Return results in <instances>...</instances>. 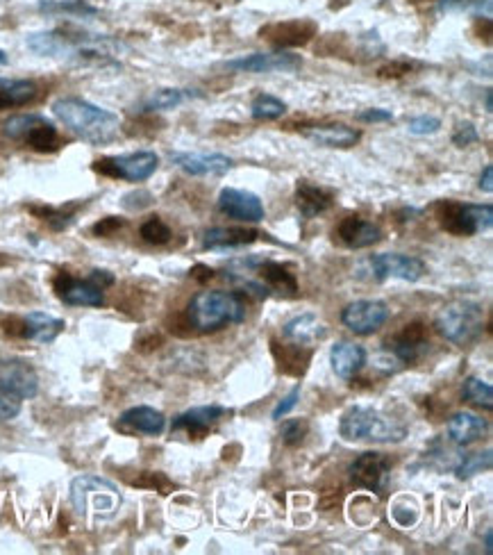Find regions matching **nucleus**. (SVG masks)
Instances as JSON below:
<instances>
[{"instance_id": "obj_1", "label": "nucleus", "mask_w": 493, "mask_h": 555, "mask_svg": "<svg viewBox=\"0 0 493 555\" xmlns=\"http://www.w3.org/2000/svg\"><path fill=\"white\" fill-rule=\"evenodd\" d=\"M53 114L64 123V128H69L75 137L89 144L112 142L121 128V119L114 112L73 96L55 101Z\"/></svg>"}, {"instance_id": "obj_2", "label": "nucleus", "mask_w": 493, "mask_h": 555, "mask_svg": "<svg viewBox=\"0 0 493 555\" xmlns=\"http://www.w3.org/2000/svg\"><path fill=\"white\" fill-rule=\"evenodd\" d=\"M189 323L198 333H216L230 323H241L246 319V303L237 292H223V289H210L191 298Z\"/></svg>"}, {"instance_id": "obj_3", "label": "nucleus", "mask_w": 493, "mask_h": 555, "mask_svg": "<svg viewBox=\"0 0 493 555\" xmlns=\"http://www.w3.org/2000/svg\"><path fill=\"white\" fill-rule=\"evenodd\" d=\"M339 433L348 442H373V444H398L407 437V426L387 417L373 408L355 405L341 417Z\"/></svg>"}, {"instance_id": "obj_4", "label": "nucleus", "mask_w": 493, "mask_h": 555, "mask_svg": "<svg viewBox=\"0 0 493 555\" xmlns=\"http://www.w3.org/2000/svg\"><path fill=\"white\" fill-rule=\"evenodd\" d=\"M123 496L112 480L100 476H78L71 483V505L82 519H112L119 512Z\"/></svg>"}, {"instance_id": "obj_5", "label": "nucleus", "mask_w": 493, "mask_h": 555, "mask_svg": "<svg viewBox=\"0 0 493 555\" xmlns=\"http://www.w3.org/2000/svg\"><path fill=\"white\" fill-rule=\"evenodd\" d=\"M434 326L441 337L455 346H469L478 342L484 330L482 305L473 301H453L439 310Z\"/></svg>"}, {"instance_id": "obj_6", "label": "nucleus", "mask_w": 493, "mask_h": 555, "mask_svg": "<svg viewBox=\"0 0 493 555\" xmlns=\"http://www.w3.org/2000/svg\"><path fill=\"white\" fill-rule=\"evenodd\" d=\"M3 132L5 137L21 142L37 153H53L60 144L57 128L41 114H16L5 121Z\"/></svg>"}, {"instance_id": "obj_7", "label": "nucleus", "mask_w": 493, "mask_h": 555, "mask_svg": "<svg viewBox=\"0 0 493 555\" xmlns=\"http://www.w3.org/2000/svg\"><path fill=\"white\" fill-rule=\"evenodd\" d=\"M437 219L441 228L459 237L478 235L482 230H489L493 223V207L487 205H462L453 201H444L437 205Z\"/></svg>"}, {"instance_id": "obj_8", "label": "nucleus", "mask_w": 493, "mask_h": 555, "mask_svg": "<svg viewBox=\"0 0 493 555\" xmlns=\"http://www.w3.org/2000/svg\"><path fill=\"white\" fill-rule=\"evenodd\" d=\"M160 167V157L153 151H137L128 155H116V157H105L98 160L94 169L103 176L110 178H121L128 182H144Z\"/></svg>"}, {"instance_id": "obj_9", "label": "nucleus", "mask_w": 493, "mask_h": 555, "mask_svg": "<svg viewBox=\"0 0 493 555\" xmlns=\"http://www.w3.org/2000/svg\"><path fill=\"white\" fill-rule=\"evenodd\" d=\"M39 392V376L32 364L19 358L0 362V394L12 399H35Z\"/></svg>"}, {"instance_id": "obj_10", "label": "nucleus", "mask_w": 493, "mask_h": 555, "mask_svg": "<svg viewBox=\"0 0 493 555\" xmlns=\"http://www.w3.org/2000/svg\"><path fill=\"white\" fill-rule=\"evenodd\" d=\"M389 319V305L375 298H362L346 305V310L341 312V321L348 330H353L355 335H373L387 323Z\"/></svg>"}, {"instance_id": "obj_11", "label": "nucleus", "mask_w": 493, "mask_h": 555, "mask_svg": "<svg viewBox=\"0 0 493 555\" xmlns=\"http://www.w3.org/2000/svg\"><path fill=\"white\" fill-rule=\"evenodd\" d=\"M371 269L378 280L396 278V280H405V283H416V280H421L425 273H428V267H425L423 260L403 253L373 255Z\"/></svg>"}, {"instance_id": "obj_12", "label": "nucleus", "mask_w": 493, "mask_h": 555, "mask_svg": "<svg viewBox=\"0 0 493 555\" xmlns=\"http://www.w3.org/2000/svg\"><path fill=\"white\" fill-rule=\"evenodd\" d=\"M55 292L66 305H80V308H100L105 303L103 287L96 285L94 280H78L69 273H60L55 280Z\"/></svg>"}, {"instance_id": "obj_13", "label": "nucleus", "mask_w": 493, "mask_h": 555, "mask_svg": "<svg viewBox=\"0 0 493 555\" xmlns=\"http://www.w3.org/2000/svg\"><path fill=\"white\" fill-rule=\"evenodd\" d=\"M219 210L225 217L244 221V223H259L264 221V205L259 201V196L253 192H246V189H235L228 187L219 194Z\"/></svg>"}, {"instance_id": "obj_14", "label": "nucleus", "mask_w": 493, "mask_h": 555, "mask_svg": "<svg viewBox=\"0 0 493 555\" xmlns=\"http://www.w3.org/2000/svg\"><path fill=\"white\" fill-rule=\"evenodd\" d=\"M230 71L237 73H275V71H296L303 66L300 55L278 51V53H255L248 57H239V60H230Z\"/></svg>"}, {"instance_id": "obj_15", "label": "nucleus", "mask_w": 493, "mask_h": 555, "mask_svg": "<svg viewBox=\"0 0 493 555\" xmlns=\"http://www.w3.org/2000/svg\"><path fill=\"white\" fill-rule=\"evenodd\" d=\"M389 469H391V460L387 455L366 451L362 455H357L353 465H350V478H353V483L357 487L378 492Z\"/></svg>"}, {"instance_id": "obj_16", "label": "nucleus", "mask_w": 493, "mask_h": 555, "mask_svg": "<svg viewBox=\"0 0 493 555\" xmlns=\"http://www.w3.org/2000/svg\"><path fill=\"white\" fill-rule=\"evenodd\" d=\"M171 162L189 176H223L235 162L221 153H171Z\"/></svg>"}, {"instance_id": "obj_17", "label": "nucleus", "mask_w": 493, "mask_h": 555, "mask_svg": "<svg viewBox=\"0 0 493 555\" xmlns=\"http://www.w3.org/2000/svg\"><path fill=\"white\" fill-rule=\"evenodd\" d=\"M334 239H339V244H344L346 248H369L373 244H378L382 239V230L378 223L366 221L362 217H346L339 223L337 230H334Z\"/></svg>"}, {"instance_id": "obj_18", "label": "nucleus", "mask_w": 493, "mask_h": 555, "mask_svg": "<svg viewBox=\"0 0 493 555\" xmlns=\"http://www.w3.org/2000/svg\"><path fill=\"white\" fill-rule=\"evenodd\" d=\"M282 335H284V339H289L294 346H300V349H309V346L319 344L321 339L328 335V328H325V323L316 317V314L307 312V314H300V317H294L291 321L284 323Z\"/></svg>"}, {"instance_id": "obj_19", "label": "nucleus", "mask_w": 493, "mask_h": 555, "mask_svg": "<svg viewBox=\"0 0 493 555\" xmlns=\"http://www.w3.org/2000/svg\"><path fill=\"white\" fill-rule=\"evenodd\" d=\"M228 414H232V410L221 408V405H198V408L178 414L173 419V430H187L189 435H205Z\"/></svg>"}, {"instance_id": "obj_20", "label": "nucleus", "mask_w": 493, "mask_h": 555, "mask_svg": "<svg viewBox=\"0 0 493 555\" xmlns=\"http://www.w3.org/2000/svg\"><path fill=\"white\" fill-rule=\"evenodd\" d=\"M387 349L396 355L400 362H414L428 349V330L423 323H409L400 333L389 339Z\"/></svg>"}, {"instance_id": "obj_21", "label": "nucleus", "mask_w": 493, "mask_h": 555, "mask_svg": "<svg viewBox=\"0 0 493 555\" xmlns=\"http://www.w3.org/2000/svg\"><path fill=\"white\" fill-rule=\"evenodd\" d=\"M119 426L130 433H141L148 437H157L164 433L166 428V417L150 405H137V408L125 410L119 417Z\"/></svg>"}, {"instance_id": "obj_22", "label": "nucleus", "mask_w": 493, "mask_h": 555, "mask_svg": "<svg viewBox=\"0 0 493 555\" xmlns=\"http://www.w3.org/2000/svg\"><path fill=\"white\" fill-rule=\"evenodd\" d=\"M314 35H316V26H314L312 21L275 23V26H269L266 30H262V37L269 39L273 46L282 48V51H284V48L303 46Z\"/></svg>"}, {"instance_id": "obj_23", "label": "nucleus", "mask_w": 493, "mask_h": 555, "mask_svg": "<svg viewBox=\"0 0 493 555\" xmlns=\"http://www.w3.org/2000/svg\"><path fill=\"white\" fill-rule=\"evenodd\" d=\"M448 439L457 446H471L473 442H478L484 435H487L489 424L487 419L478 417L473 412H455L453 417L448 419Z\"/></svg>"}, {"instance_id": "obj_24", "label": "nucleus", "mask_w": 493, "mask_h": 555, "mask_svg": "<svg viewBox=\"0 0 493 555\" xmlns=\"http://www.w3.org/2000/svg\"><path fill=\"white\" fill-rule=\"evenodd\" d=\"M64 328H66L64 319L50 317L46 312H30L28 317H23L21 321V335L37 344L55 342L57 335H60Z\"/></svg>"}, {"instance_id": "obj_25", "label": "nucleus", "mask_w": 493, "mask_h": 555, "mask_svg": "<svg viewBox=\"0 0 493 555\" xmlns=\"http://www.w3.org/2000/svg\"><path fill=\"white\" fill-rule=\"evenodd\" d=\"M330 364L332 371L339 378L350 380L359 374V369L366 364V351L364 346H359L355 342H337L330 351Z\"/></svg>"}, {"instance_id": "obj_26", "label": "nucleus", "mask_w": 493, "mask_h": 555, "mask_svg": "<svg viewBox=\"0 0 493 555\" xmlns=\"http://www.w3.org/2000/svg\"><path fill=\"white\" fill-rule=\"evenodd\" d=\"M305 137L325 148H350L362 139V132L348 128L344 123H325V126L307 128Z\"/></svg>"}, {"instance_id": "obj_27", "label": "nucleus", "mask_w": 493, "mask_h": 555, "mask_svg": "<svg viewBox=\"0 0 493 555\" xmlns=\"http://www.w3.org/2000/svg\"><path fill=\"white\" fill-rule=\"evenodd\" d=\"M257 273L269 292H275V294L287 296V298H294L298 294V280L294 273L284 267V264L273 262V260H264L257 264Z\"/></svg>"}, {"instance_id": "obj_28", "label": "nucleus", "mask_w": 493, "mask_h": 555, "mask_svg": "<svg viewBox=\"0 0 493 555\" xmlns=\"http://www.w3.org/2000/svg\"><path fill=\"white\" fill-rule=\"evenodd\" d=\"M296 203L305 219H314L319 214L328 212L332 207V192L323 189L309 180H300L296 187Z\"/></svg>"}, {"instance_id": "obj_29", "label": "nucleus", "mask_w": 493, "mask_h": 555, "mask_svg": "<svg viewBox=\"0 0 493 555\" xmlns=\"http://www.w3.org/2000/svg\"><path fill=\"white\" fill-rule=\"evenodd\" d=\"M259 233L253 228H212L203 235V248L223 251V248H241L257 242Z\"/></svg>"}, {"instance_id": "obj_30", "label": "nucleus", "mask_w": 493, "mask_h": 555, "mask_svg": "<svg viewBox=\"0 0 493 555\" xmlns=\"http://www.w3.org/2000/svg\"><path fill=\"white\" fill-rule=\"evenodd\" d=\"M39 89L32 80L0 78V110L7 107H23L37 98Z\"/></svg>"}, {"instance_id": "obj_31", "label": "nucleus", "mask_w": 493, "mask_h": 555, "mask_svg": "<svg viewBox=\"0 0 493 555\" xmlns=\"http://www.w3.org/2000/svg\"><path fill=\"white\" fill-rule=\"evenodd\" d=\"M203 94L191 89H157L144 101L146 112H164V110H175L182 103L191 101V98H200Z\"/></svg>"}, {"instance_id": "obj_32", "label": "nucleus", "mask_w": 493, "mask_h": 555, "mask_svg": "<svg viewBox=\"0 0 493 555\" xmlns=\"http://www.w3.org/2000/svg\"><path fill=\"white\" fill-rule=\"evenodd\" d=\"M39 12L75 16V19H87V16L98 14V7L89 5L87 0H41Z\"/></svg>"}, {"instance_id": "obj_33", "label": "nucleus", "mask_w": 493, "mask_h": 555, "mask_svg": "<svg viewBox=\"0 0 493 555\" xmlns=\"http://www.w3.org/2000/svg\"><path fill=\"white\" fill-rule=\"evenodd\" d=\"M462 396L469 403L478 405V408L484 410H493V387L482 378H466L464 387H462Z\"/></svg>"}, {"instance_id": "obj_34", "label": "nucleus", "mask_w": 493, "mask_h": 555, "mask_svg": "<svg viewBox=\"0 0 493 555\" xmlns=\"http://www.w3.org/2000/svg\"><path fill=\"white\" fill-rule=\"evenodd\" d=\"M250 114H253V119L257 121H273L287 114V105L271 94H259L253 105H250Z\"/></svg>"}, {"instance_id": "obj_35", "label": "nucleus", "mask_w": 493, "mask_h": 555, "mask_svg": "<svg viewBox=\"0 0 493 555\" xmlns=\"http://www.w3.org/2000/svg\"><path fill=\"white\" fill-rule=\"evenodd\" d=\"M493 465V458H491V451H484V453H471V455H464L462 462H459L455 474L457 478H471L475 474H482V471L491 469Z\"/></svg>"}, {"instance_id": "obj_36", "label": "nucleus", "mask_w": 493, "mask_h": 555, "mask_svg": "<svg viewBox=\"0 0 493 555\" xmlns=\"http://www.w3.org/2000/svg\"><path fill=\"white\" fill-rule=\"evenodd\" d=\"M139 233H141V237H144V242L155 244V246H162L171 239V228L166 226L160 217H150L144 226H141Z\"/></svg>"}, {"instance_id": "obj_37", "label": "nucleus", "mask_w": 493, "mask_h": 555, "mask_svg": "<svg viewBox=\"0 0 493 555\" xmlns=\"http://www.w3.org/2000/svg\"><path fill=\"white\" fill-rule=\"evenodd\" d=\"M307 430H309V424L305 419H287L280 428V439L287 446H298L305 439Z\"/></svg>"}, {"instance_id": "obj_38", "label": "nucleus", "mask_w": 493, "mask_h": 555, "mask_svg": "<svg viewBox=\"0 0 493 555\" xmlns=\"http://www.w3.org/2000/svg\"><path fill=\"white\" fill-rule=\"evenodd\" d=\"M439 128H441V121L437 117H430V114H423V117H416L407 123V130L416 137L434 135V132H439Z\"/></svg>"}, {"instance_id": "obj_39", "label": "nucleus", "mask_w": 493, "mask_h": 555, "mask_svg": "<svg viewBox=\"0 0 493 555\" xmlns=\"http://www.w3.org/2000/svg\"><path fill=\"white\" fill-rule=\"evenodd\" d=\"M298 399H300V385H296L287 396H284V399H282L278 405H275L273 419H275V421H282V417H287V414L296 408Z\"/></svg>"}, {"instance_id": "obj_40", "label": "nucleus", "mask_w": 493, "mask_h": 555, "mask_svg": "<svg viewBox=\"0 0 493 555\" xmlns=\"http://www.w3.org/2000/svg\"><path fill=\"white\" fill-rule=\"evenodd\" d=\"M475 142H480V135H478V130H475L473 123H462V126H459L453 135V144L459 148H466Z\"/></svg>"}, {"instance_id": "obj_41", "label": "nucleus", "mask_w": 493, "mask_h": 555, "mask_svg": "<svg viewBox=\"0 0 493 555\" xmlns=\"http://www.w3.org/2000/svg\"><path fill=\"white\" fill-rule=\"evenodd\" d=\"M19 412H21V403H19V399H12V396L0 394V421H10V419H14Z\"/></svg>"}, {"instance_id": "obj_42", "label": "nucleus", "mask_w": 493, "mask_h": 555, "mask_svg": "<svg viewBox=\"0 0 493 555\" xmlns=\"http://www.w3.org/2000/svg\"><path fill=\"white\" fill-rule=\"evenodd\" d=\"M359 121L364 123H387V121H394V114L389 110H380V107H373V110H364L359 114Z\"/></svg>"}, {"instance_id": "obj_43", "label": "nucleus", "mask_w": 493, "mask_h": 555, "mask_svg": "<svg viewBox=\"0 0 493 555\" xmlns=\"http://www.w3.org/2000/svg\"><path fill=\"white\" fill-rule=\"evenodd\" d=\"M119 228H123V221H121L119 217H107V219H103L100 223H96V226H94V233L100 235V237H110V235H114Z\"/></svg>"}, {"instance_id": "obj_44", "label": "nucleus", "mask_w": 493, "mask_h": 555, "mask_svg": "<svg viewBox=\"0 0 493 555\" xmlns=\"http://www.w3.org/2000/svg\"><path fill=\"white\" fill-rule=\"evenodd\" d=\"M91 280H94L96 285H100V287H110V285H114V276L110 271H103V269H94L91 271V276H89Z\"/></svg>"}, {"instance_id": "obj_45", "label": "nucleus", "mask_w": 493, "mask_h": 555, "mask_svg": "<svg viewBox=\"0 0 493 555\" xmlns=\"http://www.w3.org/2000/svg\"><path fill=\"white\" fill-rule=\"evenodd\" d=\"M409 69H412V64H391V66H387V69L380 71V76L382 78H398V76H403V73H409Z\"/></svg>"}, {"instance_id": "obj_46", "label": "nucleus", "mask_w": 493, "mask_h": 555, "mask_svg": "<svg viewBox=\"0 0 493 555\" xmlns=\"http://www.w3.org/2000/svg\"><path fill=\"white\" fill-rule=\"evenodd\" d=\"M480 189H482V192H487V194L493 192V167H491V164H487V167H484V171H482Z\"/></svg>"}, {"instance_id": "obj_47", "label": "nucleus", "mask_w": 493, "mask_h": 555, "mask_svg": "<svg viewBox=\"0 0 493 555\" xmlns=\"http://www.w3.org/2000/svg\"><path fill=\"white\" fill-rule=\"evenodd\" d=\"M484 551H487V555L493 553V530L491 528L484 533Z\"/></svg>"}, {"instance_id": "obj_48", "label": "nucleus", "mask_w": 493, "mask_h": 555, "mask_svg": "<svg viewBox=\"0 0 493 555\" xmlns=\"http://www.w3.org/2000/svg\"><path fill=\"white\" fill-rule=\"evenodd\" d=\"M484 105H487V112L493 110V105H491V91H487V101H484Z\"/></svg>"}, {"instance_id": "obj_49", "label": "nucleus", "mask_w": 493, "mask_h": 555, "mask_svg": "<svg viewBox=\"0 0 493 555\" xmlns=\"http://www.w3.org/2000/svg\"><path fill=\"white\" fill-rule=\"evenodd\" d=\"M7 62H10V60H7V53L0 51V66H5Z\"/></svg>"}]
</instances>
